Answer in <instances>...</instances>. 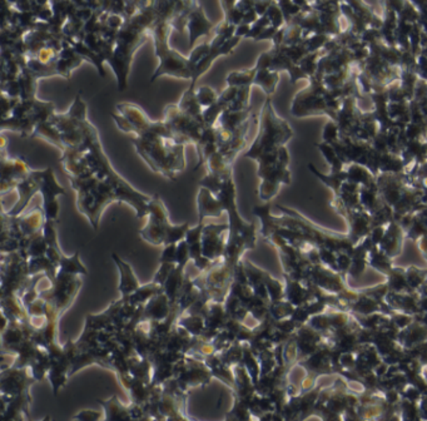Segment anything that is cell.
Returning <instances> with one entry per match:
<instances>
[{
  "mask_svg": "<svg viewBox=\"0 0 427 421\" xmlns=\"http://www.w3.org/2000/svg\"><path fill=\"white\" fill-rule=\"evenodd\" d=\"M177 325L182 326L184 329L187 330L192 336H200L203 330L206 327V323H204V318L198 315H190L184 312L183 315H181L177 320Z\"/></svg>",
  "mask_w": 427,
  "mask_h": 421,
  "instance_id": "cell-39",
  "label": "cell"
},
{
  "mask_svg": "<svg viewBox=\"0 0 427 421\" xmlns=\"http://www.w3.org/2000/svg\"><path fill=\"white\" fill-rule=\"evenodd\" d=\"M36 381L29 367H9L0 374V390L8 397L31 394V386Z\"/></svg>",
  "mask_w": 427,
  "mask_h": 421,
  "instance_id": "cell-14",
  "label": "cell"
},
{
  "mask_svg": "<svg viewBox=\"0 0 427 421\" xmlns=\"http://www.w3.org/2000/svg\"><path fill=\"white\" fill-rule=\"evenodd\" d=\"M129 374L132 376L144 381V383L151 384L153 376L152 362L149 361V359L141 357L140 355H137L135 359L132 360V364H130V367H129Z\"/></svg>",
  "mask_w": 427,
  "mask_h": 421,
  "instance_id": "cell-37",
  "label": "cell"
},
{
  "mask_svg": "<svg viewBox=\"0 0 427 421\" xmlns=\"http://www.w3.org/2000/svg\"><path fill=\"white\" fill-rule=\"evenodd\" d=\"M19 84V98L23 101H31L36 99V92H37L38 78L31 73L27 66L22 68L18 78Z\"/></svg>",
  "mask_w": 427,
  "mask_h": 421,
  "instance_id": "cell-31",
  "label": "cell"
},
{
  "mask_svg": "<svg viewBox=\"0 0 427 421\" xmlns=\"http://www.w3.org/2000/svg\"><path fill=\"white\" fill-rule=\"evenodd\" d=\"M163 291H165L163 286H160L158 283L151 281L148 283L141 285V286L135 290V293L127 296L126 299L128 300L130 304H133L135 306L146 305L147 302L152 299L153 296H156L157 293H163Z\"/></svg>",
  "mask_w": 427,
  "mask_h": 421,
  "instance_id": "cell-36",
  "label": "cell"
},
{
  "mask_svg": "<svg viewBox=\"0 0 427 421\" xmlns=\"http://www.w3.org/2000/svg\"><path fill=\"white\" fill-rule=\"evenodd\" d=\"M220 360L223 361L228 367H233L244 359V342L236 341L225 351L218 353Z\"/></svg>",
  "mask_w": 427,
  "mask_h": 421,
  "instance_id": "cell-41",
  "label": "cell"
},
{
  "mask_svg": "<svg viewBox=\"0 0 427 421\" xmlns=\"http://www.w3.org/2000/svg\"><path fill=\"white\" fill-rule=\"evenodd\" d=\"M133 146L149 168L167 179L174 181L176 175L186 168V145L165 138L135 137Z\"/></svg>",
  "mask_w": 427,
  "mask_h": 421,
  "instance_id": "cell-2",
  "label": "cell"
},
{
  "mask_svg": "<svg viewBox=\"0 0 427 421\" xmlns=\"http://www.w3.org/2000/svg\"><path fill=\"white\" fill-rule=\"evenodd\" d=\"M252 116H253V113H252L250 107L246 110H226L220 115V119H218L216 126H218L220 129H223L227 133L232 135L236 129L239 128Z\"/></svg>",
  "mask_w": 427,
  "mask_h": 421,
  "instance_id": "cell-28",
  "label": "cell"
},
{
  "mask_svg": "<svg viewBox=\"0 0 427 421\" xmlns=\"http://www.w3.org/2000/svg\"><path fill=\"white\" fill-rule=\"evenodd\" d=\"M61 271L67 272V274H73V275H88V269L83 263L80 261V252L75 251L73 256H67L64 258V261L61 263Z\"/></svg>",
  "mask_w": 427,
  "mask_h": 421,
  "instance_id": "cell-42",
  "label": "cell"
},
{
  "mask_svg": "<svg viewBox=\"0 0 427 421\" xmlns=\"http://www.w3.org/2000/svg\"><path fill=\"white\" fill-rule=\"evenodd\" d=\"M42 172V186L40 193L43 197V209L47 220H58L59 203L58 195H66V189L58 184L55 172L52 167L45 168Z\"/></svg>",
  "mask_w": 427,
  "mask_h": 421,
  "instance_id": "cell-17",
  "label": "cell"
},
{
  "mask_svg": "<svg viewBox=\"0 0 427 421\" xmlns=\"http://www.w3.org/2000/svg\"><path fill=\"white\" fill-rule=\"evenodd\" d=\"M250 86L238 87L237 96L234 98L232 104L230 105L228 110H246L250 108Z\"/></svg>",
  "mask_w": 427,
  "mask_h": 421,
  "instance_id": "cell-44",
  "label": "cell"
},
{
  "mask_svg": "<svg viewBox=\"0 0 427 421\" xmlns=\"http://www.w3.org/2000/svg\"><path fill=\"white\" fill-rule=\"evenodd\" d=\"M112 260L114 261L117 269L119 271L118 291L121 293V297H127L129 295L135 293V290L141 286V283H140V281L137 279L132 266L129 263H126L123 258L118 256L116 252L112 253Z\"/></svg>",
  "mask_w": 427,
  "mask_h": 421,
  "instance_id": "cell-22",
  "label": "cell"
},
{
  "mask_svg": "<svg viewBox=\"0 0 427 421\" xmlns=\"http://www.w3.org/2000/svg\"><path fill=\"white\" fill-rule=\"evenodd\" d=\"M255 78H253V86H258L262 88L267 96L274 94L276 87L278 83V72H274L269 68L258 67L255 66Z\"/></svg>",
  "mask_w": 427,
  "mask_h": 421,
  "instance_id": "cell-35",
  "label": "cell"
},
{
  "mask_svg": "<svg viewBox=\"0 0 427 421\" xmlns=\"http://www.w3.org/2000/svg\"><path fill=\"white\" fill-rule=\"evenodd\" d=\"M291 137H292V129L290 128L285 119L277 116L271 102V98L269 97L263 104L260 115L258 133L250 149L244 153V157L256 161L264 153L278 151L281 147L285 146V143H287V140Z\"/></svg>",
  "mask_w": 427,
  "mask_h": 421,
  "instance_id": "cell-5",
  "label": "cell"
},
{
  "mask_svg": "<svg viewBox=\"0 0 427 421\" xmlns=\"http://www.w3.org/2000/svg\"><path fill=\"white\" fill-rule=\"evenodd\" d=\"M82 285L83 282L80 275L67 274L59 269L53 285L40 291L39 297H42L52 309L63 316V313L73 304Z\"/></svg>",
  "mask_w": 427,
  "mask_h": 421,
  "instance_id": "cell-10",
  "label": "cell"
},
{
  "mask_svg": "<svg viewBox=\"0 0 427 421\" xmlns=\"http://www.w3.org/2000/svg\"><path fill=\"white\" fill-rule=\"evenodd\" d=\"M31 137H38V138L47 140L50 145H53L58 149H61V152L66 149L59 129L57 128L50 121L37 124V127L34 129Z\"/></svg>",
  "mask_w": 427,
  "mask_h": 421,
  "instance_id": "cell-32",
  "label": "cell"
},
{
  "mask_svg": "<svg viewBox=\"0 0 427 421\" xmlns=\"http://www.w3.org/2000/svg\"><path fill=\"white\" fill-rule=\"evenodd\" d=\"M228 228V222L209 223L204 226L202 236V247L204 256L212 261H218L223 258L226 251Z\"/></svg>",
  "mask_w": 427,
  "mask_h": 421,
  "instance_id": "cell-15",
  "label": "cell"
},
{
  "mask_svg": "<svg viewBox=\"0 0 427 421\" xmlns=\"http://www.w3.org/2000/svg\"><path fill=\"white\" fill-rule=\"evenodd\" d=\"M18 217L19 227L24 237H31L37 232L43 231L45 225V214L43 207H36L27 214H22Z\"/></svg>",
  "mask_w": 427,
  "mask_h": 421,
  "instance_id": "cell-25",
  "label": "cell"
},
{
  "mask_svg": "<svg viewBox=\"0 0 427 421\" xmlns=\"http://www.w3.org/2000/svg\"><path fill=\"white\" fill-rule=\"evenodd\" d=\"M197 209L198 221H204L207 217L218 219L222 214H226L220 198L204 187H201L197 195Z\"/></svg>",
  "mask_w": 427,
  "mask_h": 421,
  "instance_id": "cell-21",
  "label": "cell"
},
{
  "mask_svg": "<svg viewBox=\"0 0 427 421\" xmlns=\"http://www.w3.org/2000/svg\"><path fill=\"white\" fill-rule=\"evenodd\" d=\"M117 378L121 386L128 394L130 403L144 405L152 397L153 387H154L152 384L144 383L140 378L132 376L130 374H121L117 375Z\"/></svg>",
  "mask_w": 427,
  "mask_h": 421,
  "instance_id": "cell-20",
  "label": "cell"
},
{
  "mask_svg": "<svg viewBox=\"0 0 427 421\" xmlns=\"http://www.w3.org/2000/svg\"><path fill=\"white\" fill-rule=\"evenodd\" d=\"M99 405L104 410V420H130V408L129 405L119 401L117 395L110 397L108 400H98Z\"/></svg>",
  "mask_w": 427,
  "mask_h": 421,
  "instance_id": "cell-27",
  "label": "cell"
},
{
  "mask_svg": "<svg viewBox=\"0 0 427 421\" xmlns=\"http://www.w3.org/2000/svg\"><path fill=\"white\" fill-rule=\"evenodd\" d=\"M170 28L171 24L167 20H156V23L153 25L154 48H156V55L159 59V64L151 77L152 83L165 75L192 80L195 74V67L192 64L190 58H186L181 53H178L177 50L170 48L168 45Z\"/></svg>",
  "mask_w": 427,
  "mask_h": 421,
  "instance_id": "cell-4",
  "label": "cell"
},
{
  "mask_svg": "<svg viewBox=\"0 0 427 421\" xmlns=\"http://www.w3.org/2000/svg\"><path fill=\"white\" fill-rule=\"evenodd\" d=\"M195 89H197L195 87H188V89L183 93V96L179 99V102L177 103L178 107L183 110V112H186L187 115L195 117L197 119L204 122V119H203V110H204V108L202 107L200 102H198V99H197Z\"/></svg>",
  "mask_w": 427,
  "mask_h": 421,
  "instance_id": "cell-34",
  "label": "cell"
},
{
  "mask_svg": "<svg viewBox=\"0 0 427 421\" xmlns=\"http://www.w3.org/2000/svg\"><path fill=\"white\" fill-rule=\"evenodd\" d=\"M156 20L157 12L154 6L148 8L128 20L127 24L121 27V31L117 34L114 52L108 63L116 75L117 86L121 92L127 88L133 55L137 49L146 42L144 33L147 28H153Z\"/></svg>",
  "mask_w": 427,
  "mask_h": 421,
  "instance_id": "cell-1",
  "label": "cell"
},
{
  "mask_svg": "<svg viewBox=\"0 0 427 421\" xmlns=\"http://www.w3.org/2000/svg\"><path fill=\"white\" fill-rule=\"evenodd\" d=\"M102 418L100 413L94 410H82L77 415L73 416L74 420L96 421Z\"/></svg>",
  "mask_w": 427,
  "mask_h": 421,
  "instance_id": "cell-49",
  "label": "cell"
},
{
  "mask_svg": "<svg viewBox=\"0 0 427 421\" xmlns=\"http://www.w3.org/2000/svg\"><path fill=\"white\" fill-rule=\"evenodd\" d=\"M40 186H42V172L31 171V175L25 177L23 181H20L17 186L15 191L18 192V201L8 214L14 217L24 214L31 198L37 195L38 192H40Z\"/></svg>",
  "mask_w": 427,
  "mask_h": 421,
  "instance_id": "cell-18",
  "label": "cell"
},
{
  "mask_svg": "<svg viewBox=\"0 0 427 421\" xmlns=\"http://www.w3.org/2000/svg\"><path fill=\"white\" fill-rule=\"evenodd\" d=\"M227 320H228V315H227L226 309H225V304L211 301L207 315L204 318L206 329L220 331L225 327Z\"/></svg>",
  "mask_w": 427,
  "mask_h": 421,
  "instance_id": "cell-33",
  "label": "cell"
},
{
  "mask_svg": "<svg viewBox=\"0 0 427 421\" xmlns=\"http://www.w3.org/2000/svg\"><path fill=\"white\" fill-rule=\"evenodd\" d=\"M177 266V263H160L157 272L153 276V282L158 283L160 286H165V281L168 280V277L172 274V271Z\"/></svg>",
  "mask_w": 427,
  "mask_h": 421,
  "instance_id": "cell-46",
  "label": "cell"
},
{
  "mask_svg": "<svg viewBox=\"0 0 427 421\" xmlns=\"http://www.w3.org/2000/svg\"><path fill=\"white\" fill-rule=\"evenodd\" d=\"M217 197L222 202L227 216H228V221H227L228 226H230L228 232L236 233L238 236H241L250 246V250L255 249V246H256V227H255V223L246 222L238 212L237 201H236L237 192H236V184H234L233 175L225 178L222 189H220V193L217 195Z\"/></svg>",
  "mask_w": 427,
  "mask_h": 421,
  "instance_id": "cell-9",
  "label": "cell"
},
{
  "mask_svg": "<svg viewBox=\"0 0 427 421\" xmlns=\"http://www.w3.org/2000/svg\"><path fill=\"white\" fill-rule=\"evenodd\" d=\"M184 269H186V267L177 265L174 269L172 271L171 275L168 277V280L165 281V286H163L165 295L168 296L172 305L177 304L178 299H179L181 293H182L184 281L187 277V274H186Z\"/></svg>",
  "mask_w": 427,
  "mask_h": 421,
  "instance_id": "cell-30",
  "label": "cell"
},
{
  "mask_svg": "<svg viewBox=\"0 0 427 421\" xmlns=\"http://www.w3.org/2000/svg\"><path fill=\"white\" fill-rule=\"evenodd\" d=\"M195 94H197L198 102H200V104H201L204 110L208 108V107H211L212 104L216 103V101L220 97V94L209 86L198 87L195 89Z\"/></svg>",
  "mask_w": 427,
  "mask_h": 421,
  "instance_id": "cell-43",
  "label": "cell"
},
{
  "mask_svg": "<svg viewBox=\"0 0 427 421\" xmlns=\"http://www.w3.org/2000/svg\"><path fill=\"white\" fill-rule=\"evenodd\" d=\"M31 283L28 260L18 251L1 253V296L18 295L22 297Z\"/></svg>",
  "mask_w": 427,
  "mask_h": 421,
  "instance_id": "cell-8",
  "label": "cell"
},
{
  "mask_svg": "<svg viewBox=\"0 0 427 421\" xmlns=\"http://www.w3.org/2000/svg\"><path fill=\"white\" fill-rule=\"evenodd\" d=\"M45 348L48 350L49 356H50V367H49L47 378L52 384L53 394L57 397L58 392L67 385L68 378H70L72 362L69 360L68 355L66 354L64 348L59 345V342H52Z\"/></svg>",
  "mask_w": 427,
  "mask_h": 421,
  "instance_id": "cell-13",
  "label": "cell"
},
{
  "mask_svg": "<svg viewBox=\"0 0 427 421\" xmlns=\"http://www.w3.org/2000/svg\"><path fill=\"white\" fill-rule=\"evenodd\" d=\"M190 261V246H188L186 239H182L177 244V265L182 266V267H187Z\"/></svg>",
  "mask_w": 427,
  "mask_h": 421,
  "instance_id": "cell-47",
  "label": "cell"
},
{
  "mask_svg": "<svg viewBox=\"0 0 427 421\" xmlns=\"http://www.w3.org/2000/svg\"><path fill=\"white\" fill-rule=\"evenodd\" d=\"M223 181H225V178H220V176H216L214 173L208 172L207 175L200 182V187L209 189L214 195H217L220 193Z\"/></svg>",
  "mask_w": 427,
  "mask_h": 421,
  "instance_id": "cell-45",
  "label": "cell"
},
{
  "mask_svg": "<svg viewBox=\"0 0 427 421\" xmlns=\"http://www.w3.org/2000/svg\"><path fill=\"white\" fill-rule=\"evenodd\" d=\"M1 313L9 321L31 323V316L18 295L1 296Z\"/></svg>",
  "mask_w": 427,
  "mask_h": 421,
  "instance_id": "cell-24",
  "label": "cell"
},
{
  "mask_svg": "<svg viewBox=\"0 0 427 421\" xmlns=\"http://www.w3.org/2000/svg\"><path fill=\"white\" fill-rule=\"evenodd\" d=\"M165 123L170 126L172 132L176 135L177 143L198 146L201 142L203 131L207 127L195 117L187 115L178 107V104H168L165 108Z\"/></svg>",
  "mask_w": 427,
  "mask_h": 421,
  "instance_id": "cell-11",
  "label": "cell"
},
{
  "mask_svg": "<svg viewBox=\"0 0 427 421\" xmlns=\"http://www.w3.org/2000/svg\"><path fill=\"white\" fill-rule=\"evenodd\" d=\"M31 394H22L17 397H8L1 394V419L6 420H28L29 419V406H31Z\"/></svg>",
  "mask_w": 427,
  "mask_h": 421,
  "instance_id": "cell-19",
  "label": "cell"
},
{
  "mask_svg": "<svg viewBox=\"0 0 427 421\" xmlns=\"http://www.w3.org/2000/svg\"><path fill=\"white\" fill-rule=\"evenodd\" d=\"M77 193V207L84 214L94 230H97L100 217L108 205L118 202L116 192L107 179L96 175L88 177H68Z\"/></svg>",
  "mask_w": 427,
  "mask_h": 421,
  "instance_id": "cell-3",
  "label": "cell"
},
{
  "mask_svg": "<svg viewBox=\"0 0 427 421\" xmlns=\"http://www.w3.org/2000/svg\"><path fill=\"white\" fill-rule=\"evenodd\" d=\"M49 367H50V356L48 350L40 348L36 360L33 361V364L29 367L33 378L37 381H43L44 378L48 376Z\"/></svg>",
  "mask_w": 427,
  "mask_h": 421,
  "instance_id": "cell-38",
  "label": "cell"
},
{
  "mask_svg": "<svg viewBox=\"0 0 427 421\" xmlns=\"http://www.w3.org/2000/svg\"><path fill=\"white\" fill-rule=\"evenodd\" d=\"M112 118L117 127L124 133L142 138H165L177 142L176 135L165 121L153 122L138 104L129 102L117 104L116 112L112 113Z\"/></svg>",
  "mask_w": 427,
  "mask_h": 421,
  "instance_id": "cell-7",
  "label": "cell"
},
{
  "mask_svg": "<svg viewBox=\"0 0 427 421\" xmlns=\"http://www.w3.org/2000/svg\"><path fill=\"white\" fill-rule=\"evenodd\" d=\"M253 416L250 414L248 405L233 394L232 409L227 411L226 420H250Z\"/></svg>",
  "mask_w": 427,
  "mask_h": 421,
  "instance_id": "cell-40",
  "label": "cell"
},
{
  "mask_svg": "<svg viewBox=\"0 0 427 421\" xmlns=\"http://www.w3.org/2000/svg\"><path fill=\"white\" fill-rule=\"evenodd\" d=\"M187 28L190 31V49L193 48L195 40L202 36H207L214 29V24L206 18L202 6H195L190 10L187 20Z\"/></svg>",
  "mask_w": 427,
  "mask_h": 421,
  "instance_id": "cell-23",
  "label": "cell"
},
{
  "mask_svg": "<svg viewBox=\"0 0 427 421\" xmlns=\"http://www.w3.org/2000/svg\"><path fill=\"white\" fill-rule=\"evenodd\" d=\"M146 226L141 230V237L153 246L178 244L186 238L190 222L173 225L168 219L165 203L158 195H153L148 206Z\"/></svg>",
  "mask_w": 427,
  "mask_h": 421,
  "instance_id": "cell-6",
  "label": "cell"
},
{
  "mask_svg": "<svg viewBox=\"0 0 427 421\" xmlns=\"http://www.w3.org/2000/svg\"><path fill=\"white\" fill-rule=\"evenodd\" d=\"M172 311V304L168 296L163 293L153 296L144 305V318L146 321H160L170 316Z\"/></svg>",
  "mask_w": 427,
  "mask_h": 421,
  "instance_id": "cell-26",
  "label": "cell"
},
{
  "mask_svg": "<svg viewBox=\"0 0 427 421\" xmlns=\"http://www.w3.org/2000/svg\"><path fill=\"white\" fill-rule=\"evenodd\" d=\"M31 170L24 159L12 158L1 148V195L17 189L19 182L31 175Z\"/></svg>",
  "mask_w": 427,
  "mask_h": 421,
  "instance_id": "cell-16",
  "label": "cell"
},
{
  "mask_svg": "<svg viewBox=\"0 0 427 421\" xmlns=\"http://www.w3.org/2000/svg\"><path fill=\"white\" fill-rule=\"evenodd\" d=\"M177 263V244H165L159 263Z\"/></svg>",
  "mask_w": 427,
  "mask_h": 421,
  "instance_id": "cell-48",
  "label": "cell"
},
{
  "mask_svg": "<svg viewBox=\"0 0 427 421\" xmlns=\"http://www.w3.org/2000/svg\"><path fill=\"white\" fill-rule=\"evenodd\" d=\"M174 378H177L178 383L186 391H190L193 387L207 386L214 378L211 369L204 361L187 354L182 360L174 364Z\"/></svg>",
  "mask_w": 427,
  "mask_h": 421,
  "instance_id": "cell-12",
  "label": "cell"
},
{
  "mask_svg": "<svg viewBox=\"0 0 427 421\" xmlns=\"http://www.w3.org/2000/svg\"><path fill=\"white\" fill-rule=\"evenodd\" d=\"M192 340H193V336L190 335L187 330L179 325H176L167 339L165 350L187 354Z\"/></svg>",
  "mask_w": 427,
  "mask_h": 421,
  "instance_id": "cell-29",
  "label": "cell"
}]
</instances>
